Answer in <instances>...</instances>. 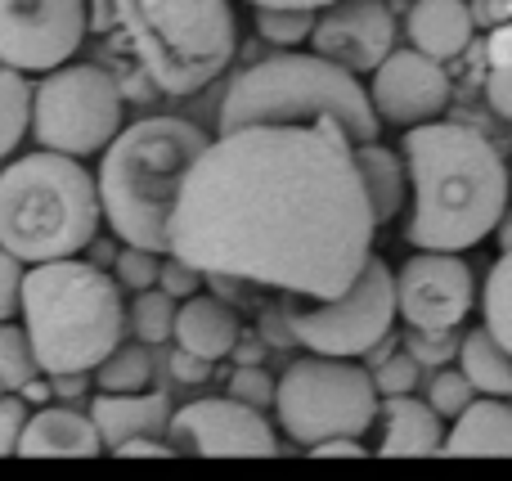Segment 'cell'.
I'll return each instance as SVG.
<instances>
[{"label": "cell", "mask_w": 512, "mask_h": 481, "mask_svg": "<svg viewBox=\"0 0 512 481\" xmlns=\"http://www.w3.org/2000/svg\"><path fill=\"white\" fill-rule=\"evenodd\" d=\"M472 32H477V14H472L468 0H414L409 5V18H405L409 45L436 63H450L459 54H468Z\"/></svg>", "instance_id": "19"}, {"label": "cell", "mask_w": 512, "mask_h": 481, "mask_svg": "<svg viewBox=\"0 0 512 481\" xmlns=\"http://www.w3.org/2000/svg\"><path fill=\"white\" fill-rule=\"evenodd\" d=\"M171 320H176V297H167L162 288H140L135 306L126 311V324L135 329V338H140L144 347L171 342Z\"/></svg>", "instance_id": "26"}, {"label": "cell", "mask_w": 512, "mask_h": 481, "mask_svg": "<svg viewBox=\"0 0 512 481\" xmlns=\"http://www.w3.org/2000/svg\"><path fill=\"white\" fill-rule=\"evenodd\" d=\"M117 266V279H122L131 293H140V288H153L158 284V266H162V252H149V248H131V243H122L113 257Z\"/></svg>", "instance_id": "30"}, {"label": "cell", "mask_w": 512, "mask_h": 481, "mask_svg": "<svg viewBox=\"0 0 512 481\" xmlns=\"http://www.w3.org/2000/svg\"><path fill=\"white\" fill-rule=\"evenodd\" d=\"M90 374H95L99 392H140V387H149V378H153L149 347H144V342L140 347H122V342H117Z\"/></svg>", "instance_id": "24"}, {"label": "cell", "mask_w": 512, "mask_h": 481, "mask_svg": "<svg viewBox=\"0 0 512 481\" xmlns=\"http://www.w3.org/2000/svg\"><path fill=\"white\" fill-rule=\"evenodd\" d=\"M99 234L95 176L68 153H27L0 171V248L23 266L77 257Z\"/></svg>", "instance_id": "6"}, {"label": "cell", "mask_w": 512, "mask_h": 481, "mask_svg": "<svg viewBox=\"0 0 512 481\" xmlns=\"http://www.w3.org/2000/svg\"><path fill=\"white\" fill-rule=\"evenodd\" d=\"M391 284H396V315H405L409 329H459L477 306V279L459 252L414 248L405 266L391 270Z\"/></svg>", "instance_id": "12"}, {"label": "cell", "mask_w": 512, "mask_h": 481, "mask_svg": "<svg viewBox=\"0 0 512 481\" xmlns=\"http://www.w3.org/2000/svg\"><path fill=\"white\" fill-rule=\"evenodd\" d=\"M481 329L495 333L499 342L512 351V315H508V252L495 257L486 275V288H481Z\"/></svg>", "instance_id": "28"}, {"label": "cell", "mask_w": 512, "mask_h": 481, "mask_svg": "<svg viewBox=\"0 0 512 481\" xmlns=\"http://www.w3.org/2000/svg\"><path fill=\"white\" fill-rule=\"evenodd\" d=\"M454 360H459V374L472 383V392L512 396V356L495 333H486V329L463 333L459 347H454Z\"/></svg>", "instance_id": "23"}, {"label": "cell", "mask_w": 512, "mask_h": 481, "mask_svg": "<svg viewBox=\"0 0 512 481\" xmlns=\"http://www.w3.org/2000/svg\"><path fill=\"white\" fill-rule=\"evenodd\" d=\"M450 423L454 428L441 437V455H450V459H508L512 455V410L504 396L468 401Z\"/></svg>", "instance_id": "21"}, {"label": "cell", "mask_w": 512, "mask_h": 481, "mask_svg": "<svg viewBox=\"0 0 512 481\" xmlns=\"http://www.w3.org/2000/svg\"><path fill=\"white\" fill-rule=\"evenodd\" d=\"M355 171H360V185H364V198H369L373 225L396 221L400 207H405V194H409L400 153L382 149L378 140H364V144H355Z\"/></svg>", "instance_id": "22"}, {"label": "cell", "mask_w": 512, "mask_h": 481, "mask_svg": "<svg viewBox=\"0 0 512 481\" xmlns=\"http://www.w3.org/2000/svg\"><path fill=\"white\" fill-rule=\"evenodd\" d=\"M486 90H490V104H495V113L499 117H512V104H508V68H490Z\"/></svg>", "instance_id": "42"}, {"label": "cell", "mask_w": 512, "mask_h": 481, "mask_svg": "<svg viewBox=\"0 0 512 481\" xmlns=\"http://www.w3.org/2000/svg\"><path fill=\"white\" fill-rule=\"evenodd\" d=\"M158 288L167 297H189V293H198V288H203V270H194V266H185V261H176L167 252V261H162L158 266Z\"/></svg>", "instance_id": "35"}, {"label": "cell", "mask_w": 512, "mask_h": 481, "mask_svg": "<svg viewBox=\"0 0 512 481\" xmlns=\"http://www.w3.org/2000/svg\"><path fill=\"white\" fill-rule=\"evenodd\" d=\"M378 455L382 459H423L441 455V419L427 401H414V392H396L382 401L378 396Z\"/></svg>", "instance_id": "17"}, {"label": "cell", "mask_w": 512, "mask_h": 481, "mask_svg": "<svg viewBox=\"0 0 512 481\" xmlns=\"http://www.w3.org/2000/svg\"><path fill=\"white\" fill-rule=\"evenodd\" d=\"M225 396H234V401H243V405H252V410H270V401H274V378L265 374L261 365H239L230 374V392Z\"/></svg>", "instance_id": "32"}, {"label": "cell", "mask_w": 512, "mask_h": 481, "mask_svg": "<svg viewBox=\"0 0 512 481\" xmlns=\"http://www.w3.org/2000/svg\"><path fill=\"white\" fill-rule=\"evenodd\" d=\"M369 104L378 113V122L391 126H418L432 122L445 113L450 104V77H445V63L427 59L423 50H391L387 59L373 68L369 81Z\"/></svg>", "instance_id": "15"}, {"label": "cell", "mask_w": 512, "mask_h": 481, "mask_svg": "<svg viewBox=\"0 0 512 481\" xmlns=\"http://www.w3.org/2000/svg\"><path fill=\"white\" fill-rule=\"evenodd\" d=\"M418 378H423V365L405 351V356H391L387 365H378L373 387H378V396H396V392H414Z\"/></svg>", "instance_id": "33"}, {"label": "cell", "mask_w": 512, "mask_h": 481, "mask_svg": "<svg viewBox=\"0 0 512 481\" xmlns=\"http://www.w3.org/2000/svg\"><path fill=\"white\" fill-rule=\"evenodd\" d=\"M86 36V0H0V63L14 72L59 68Z\"/></svg>", "instance_id": "11"}, {"label": "cell", "mask_w": 512, "mask_h": 481, "mask_svg": "<svg viewBox=\"0 0 512 481\" xmlns=\"http://www.w3.org/2000/svg\"><path fill=\"white\" fill-rule=\"evenodd\" d=\"M310 117H333L351 144L378 140L382 122L369 104V90L360 86L355 72L324 54H274V59L248 63L239 77L225 86L221 99V131L252 122H310Z\"/></svg>", "instance_id": "7"}, {"label": "cell", "mask_w": 512, "mask_h": 481, "mask_svg": "<svg viewBox=\"0 0 512 481\" xmlns=\"http://www.w3.org/2000/svg\"><path fill=\"white\" fill-rule=\"evenodd\" d=\"M409 180L405 243L432 252H468L499 230L508 212V162L486 131L468 122L405 126L400 144Z\"/></svg>", "instance_id": "2"}, {"label": "cell", "mask_w": 512, "mask_h": 481, "mask_svg": "<svg viewBox=\"0 0 512 481\" xmlns=\"http://www.w3.org/2000/svg\"><path fill=\"white\" fill-rule=\"evenodd\" d=\"M90 32H108V0H86Z\"/></svg>", "instance_id": "45"}, {"label": "cell", "mask_w": 512, "mask_h": 481, "mask_svg": "<svg viewBox=\"0 0 512 481\" xmlns=\"http://www.w3.org/2000/svg\"><path fill=\"white\" fill-rule=\"evenodd\" d=\"M27 401L18 392H0V455H14V441L23 432Z\"/></svg>", "instance_id": "36"}, {"label": "cell", "mask_w": 512, "mask_h": 481, "mask_svg": "<svg viewBox=\"0 0 512 481\" xmlns=\"http://www.w3.org/2000/svg\"><path fill=\"white\" fill-rule=\"evenodd\" d=\"M203 144L207 135L194 122L158 113L122 126L99 149L104 153L95 176L99 221H108L113 239L167 257L171 207H176V194L189 176V162L198 158Z\"/></svg>", "instance_id": "3"}, {"label": "cell", "mask_w": 512, "mask_h": 481, "mask_svg": "<svg viewBox=\"0 0 512 481\" xmlns=\"http://www.w3.org/2000/svg\"><path fill=\"white\" fill-rule=\"evenodd\" d=\"M355 144L333 117L252 122L198 149L171 207L167 252L203 275L337 297L373 252Z\"/></svg>", "instance_id": "1"}, {"label": "cell", "mask_w": 512, "mask_h": 481, "mask_svg": "<svg viewBox=\"0 0 512 481\" xmlns=\"http://www.w3.org/2000/svg\"><path fill=\"white\" fill-rule=\"evenodd\" d=\"M108 32L158 95H198L230 68L239 18L230 0H108Z\"/></svg>", "instance_id": "5"}, {"label": "cell", "mask_w": 512, "mask_h": 481, "mask_svg": "<svg viewBox=\"0 0 512 481\" xmlns=\"http://www.w3.org/2000/svg\"><path fill=\"white\" fill-rule=\"evenodd\" d=\"M310 27H315V9L256 5V36L270 41L274 50H297V45H306Z\"/></svg>", "instance_id": "27"}, {"label": "cell", "mask_w": 512, "mask_h": 481, "mask_svg": "<svg viewBox=\"0 0 512 481\" xmlns=\"http://www.w3.org/2000/svg\"><path fill=\"white\" fill-rule=\"evenodd\" d=\"M18 288H23V261L0 248V320L18 315Z\"/></svg>", "instance_id": "37"}, {"label": "cell", "mask_w": 512, "mask_h": 481, "mask_svg": "<svg viewBox=\"0 0 512 481\" xmlns=\"http://www.w3.org/2000/svg\"><path fill=\"white\" fill-rule=\"evenodd\" d=\"M283 315H288L292 342L319 356H369L382 338H391L396 324V284L391 266L369 252L360 275L337 297H297L283 293Z\"/></svg>", "instance_id": "10"}, {"label": "cell", "mask_w": 512, "mask_h": 481, "mask_svg": "<svg viewBox=\"0 0 512 481\" xmlns=\"http://www.w3.org/2000/svg\"><path fill=\"white\" fill-rule=\"evenodd\" d=\"M248 5H283V9H324L333 0H248Z\"/></svg>", "instance_id": "46"}, {"label": "cell", "mask_w": 512, "mask_h": 481, "mask_svg": "<svg viewBox=\"0 0 512 481\" xmlns=\"http://www.w3.org/2000/svg\"><path fill=\"white\" fill-rule=\"evenodd\" d=\"M243 320L234 306H225L221 297H203V293H189L180 297L176 306V320H171V338H176L180 351H194L203 360H225L230 347L239 342Z\"/></svg>", "instance_id": "20"}, {"label": "cell", "mask_w": 512, "mask_h": 481, "mask_svg": "<svg viewBox=\"0 0 512 481\" xmlns=\"http://www.w3.org/2000/svg\"><path fill=\"white\" fill-rule=\"evenodd\" d=\"M86 248L95 252V257H90V266H113V257H117V248H113V243H104V239H99V234H95V239H90Z\"/></svg>", "instance_id": "44"}, {"label": "cell", "mask_w": 512, "mask_h": 481, "mask_svg": "<svg viewBox=\"0 0 512 481\" xmlns=\"http://www.w3.org/2000/svg\"><path fill=\"white\" fill-rule=\"evenodd\" d=\"M126 117L122 77H108L95 63H59L32 86V108H27V131L41 149L68 153L86 162L99 153Z\"/></svg>", "instance_id": "9"}, {"label": "cell", "mask_w": 512, "mask_h": 481, "mask_svg": "<svg viewBox=\"0 0 512 481\" xmlns=\"http://www.w3.org/2000/svg\"><path fill=\"white\" fill-rule=\"evenodd\" d=\"M468 401H472V383L459 369H441V374L427 383V405L436 410V419H454Z\"/></svg>", "instance_id": "31"}, {"label": "cell", "mask_w": 512, "mask_h": 481, "mask_svg": "<svg viewBox=\"0 0 512 481\" xmlns=\"http://www.w3.org/2000/svg\"><path fill=\"white\" fill-rule=\"evenodd\" d=\"M167 437H176V455L207 459H270L279 455V437L265 423V410L234 401V396H207L189 401L185 410H171Z\"/></svg>", "instance_id": "13"}, {"label": "cell", "mask_w": 512, "mask_h": 481, "mask_svg": "<svg viewBox=\"0 0 512 481\" xmlns=\"http://www.w3.org/2000/svg\"><path fill=\"white\" fill-rule=\"evenodd\" d=\"M256 338H261L265 347H292V329H288V315H283V306H265Z\"/></svg>", "instance_id": "38"}, {"label": "cell", "mask_w": 512, "mask_h": 481, "mask_svg": "<svg viewBox=\"0 0 512 481\" xmlns=\"http://www.w3.org/2000/svg\"><path fill=\"white\" fill-rule=\"evenodd\" d=\"M32 374H41V369H36L27 333L18 329L14 320H0V387H5V392H18Z\"/></svg>", "instance_id": "29"}, {"label": "cell", "mask_w": 512, "mask_h": 481, "mask_svg": "<svg viewBox=\"0 0 512 481\" xmlns=\"http://www.w3.org/2000/svg\"><path fill=\"white\" fill-rule=\"evenodd\" d=\"M306 45L346 72H373L396 50V14L387 0H333L315 9Z\"/></svg>", "instance_id": "14"}, {"label": "cell", "mask_w": 512, "mask_h": 481, "mask_svg": "<svg viewBox=\"0 0 512 481\" xmlns=\"http://www.w3.org/2000/svg\"><path fill=\"white\" fill-rule=\"evenodd\" d=\"M99 450L104 446L90 414L68 410V405H36L14 441V455L27 459H95Z\"/></svg>", "instance_id": "16"}, {"label": "cell", "mask_w": 512, "mask_h": 481, "mask_svg": "<svg viewBox=\"0 0 512 481\" xmlns=\"http://www.w3.org/2000/svg\"><path fill=\"white\" fill-rule=\"evenodd\" d=\"M171 378H176V383H207V378H212V360L176 347V356H171Z\"/></svg>", "instance_id": "40"}, {"label": "cell", "mask_w": 512, "mask_h": 481, "mask_svg": "<svg viewBox=\"0 0 512 481\" xmlns=\"http://www.w3.org/2000/svg\"><path fill=\"white\" fill-rule=\"evenodd\" d=\"M18 315L41 374H90L126 329L117 279L77 257L23 266Z\"/></svg>", "instance_id": "4"}, {"label": "cell", "mask_w": 512, "mask_h": 481, "mask_svg": "<svg viewBox=\"0 0 512 481\" xmlns=\"http://www.w3.org/2000/svg\"><path fill=\"white\" fill-rule=\"evenodd\" d=\"M171 419V405L162 392H99L90 401V423L99 432V446L113 450L131 437H162Z\"/></svg>", "instance_id": "18"}, {"label": "cell", "mask_w": 512, "mask_h": 481, "mask_svg": "<svg viewBox=\"0 0 512 481\" xmlns=\"http://www.w3.org/2000/svg\"><path fill=\"white\" fill-rule=\"evenodd\" d=\"M18 396H23L27 405H50V401H54V392H50V378H45V374H32L23 387H18Z\"/></svg>", "instance_id": "43"}, {"label": "cell", "mask_w": 512, "mask_h": 481, "mask_svg": "<svg viewBox=\"0 0 512 481\" xmlns=\"http://www.w3.org/2000/svg\"><path fill=\"white\" fill-rule=\"evenodd\" d=\"M0 392H5V387H0Z\"/></svg>", "instance_id": "47"}, {"label": "cell", "mask_w": 512, "mask_h": 481, "mask_svg": "<svg viewBox=\"0 0 512 481\" xmlns=\"http://www.w3.org/2000/svg\"><path fill=\"white\" fill-rule=\"evenodd\" d=\"M454 329H445V333H427V329H409V338H405V351L418 360V365H445V360L454 356Z\"/></svg>", "instance_id": "34"}, {"label": "cell", "mask_w": 512, "mask_h": 481, "mask_svg": "<svg viewBox=\"0 0 512 481\" xmlns=\"http://www.w3.org/2000/svg\"><path fill=\"white\" fill-rule=\"evenodd\" d=\"M113 455L117 459H171L176 446L158 441V437H131V441H122V446H113Z\"/></svg>", "instance_id": "39"}, {"label": "cell", "mask_w": 512, "mask_h": 481, "mask_svg": "<svg viewBox=\"0 0 512 481\" xmlns=\"http://www.w3.org/2000/svg\"><path fill=\"white\" fill-rule=\"evenodd\" d=\"M270 405L279 414V428L306 450L324 437H364L378 414V387L364 365L310 351L283 369Z\"/></svg>", "instance_id": "8"}, {"label": "cell", "mask_w": 512, "mask_h": 481, "mask_svg": "<svg viewBox=\"0 0 512 481\" xmlns=\"http://www.w3.org/2000/svg\"><path fill=\"white\" fill-rule=\"evenodd\" d=\"M27 108H32L27 77L0 63V158H9V149H18L27 135Z\"/></svg>", "instance_id": "25"}, {"label": "cell", "mask_w": 512, "mask_h": 481, "mask_svg": "<svg viewBox=\"0 0 512 481\" xmlns=\"http://www.w3.org/2000/svg\"><path fill=\"white\" fill-rule=\"evenodd\" d=\"M315 459H364L369 450H364V441H355V437H324V441H315V446H306Z\"/></svg>", "instance_id": "41"}]
</instances>
